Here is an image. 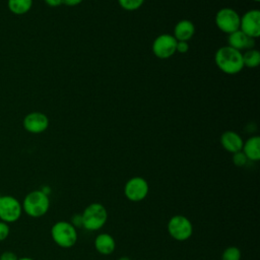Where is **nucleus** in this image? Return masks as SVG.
<instances>
[{"mask_svg":"<svg viewBox=\"0 0 260 260\" xmlns=\"http://www.w3.org/2000/svg\"><path fill=\"white\" fill-rule=\"evenodd\" d=\"M242 52L230 47H220L214 55V61L218 69L226 74H237L244 68Z\"/></svg>","mask_w":260,"mask_h":260,"instance_id":"nucleus-1","label":"nucleus"},{"mask_svg":"<svg viewBox=\"0 0 260 260\" xmlns=\"http://www.w3.org/2000/svg\"><path fill=\"white\" fill-rule=\"evenodd\" d=\"M22 211L30 217H41L50 208L49 195L42 190H34L25 195L21 202Z\"/></svg>","mask_w":260,"mask_h":260,"instance_id":"nucleus-2","label":"nucleus"},{"mask_svg":"<svg viewBox=\"0 0 260 260\" xmlns=\"http://www.w3.org/2000/svg\"><path fill=\"white\" fill-rule=\"evenodd\" d=\"M81 216L82 228L87 231L94 232L106 224L108 220V211L102 203L93 202L84 208Z\"/></svg>","mask_w":260,"mask_h":260,"instance_id":"nucleus-3","label":"nucleus"},{"mask_svg":"<svg viewBox=\"0 0 260 260\" xmlns=\"http://www.w3.org/2000/svg\"><path fill=\"white\" fill-rule=\"evenodd\" d=\"M51 237L57 246L68 249L76 244L78 236L76 229L69 221L60 220L52 225Z\"/></svg>","mask_w":260,"mask_h":260,"instance_id":"nucleus-4","label":"nucleus"},{"mask_svg":"<svg viewBox=\"0 0 260 260\" xmlns=\"http://www.w3.org/2000/svg\"><path fill=\"white\" fill-rule=\"evenodd\" d=\"M169 235L176 241H186L190 239L193 234V224L191 220L181 214L172 216L167 224Z\"/></svg>","mask_w":260,"mask_h":260,"instance_id":"nucleus-5","label":"nucleus"},{"mask_svg":"<svg viewBox=\"0 0 260 260\" xmlns=\"http://www.w3.org/2000/svg\"><path fill=\"white\" fill-rule=\"evenodd\" d=\"M22 206L18 199L11 195L0 196V220L11 223L17 221L22 214Z\"/></svg>","mask_w":260,"mask_h":260,"instance_id":"nucleus-6","label":"nucleus"},{"mask_svg":"<svg viewBox=\"0 0 260 260\" xmlns=\"http://www.w3.org/2000/svg\"><path fill=\"white\" fill-rule=\"evenodd\" d=\"M240 18L239 13L232 8H221L215 14V24L219 30L228 35L240 29Z\"/></svg>","mask_w":260,"mask_h":260,"instance_id":"nucleus-7","label":"nucleus"},{"mask_svg":"<svg viewBox=\"0 0 260 260\" xmlns=\"http://www.w3.org/2000/svg\"><path fill=\"white\" fill-rule=\"evenodd\" d=\"M149 191L147 181L142 177H133L129 179L124 186V194L126 198L132 202L143 200Z\"/></svg>","mask_w":260,"mask_h":260,"instance_id":"nucleus-8","label":"nucleus"},{"mask_svg":"<svg viewBox=\"0 0 260 260\" xmlns=\"http://www.w3.org/2000/svg\"><path fill=\"white\" fill-rule=\"evenodd\" d=\"M177 40L174 36L162 34L155 38L152 43L151 50L155 57L159 59H168L176 53Z\"/></svg>","mask_w":260,"mask_h":260,"instance_id":"nucleus-9","label":"nucleus"},{"mask_svg":"<svg viewBox=\"0 0 260 260\" xmlns=\"http://www.w3.org/2000/svg\"><path fill=\"white\" fill-rule=\"evenodd\" d=\"M240 29L252 39L260 36V11L251 9L240 18Z\"/></svg>","mask_w":260,"mask_h":260,"instance_id":"nucleus-10","label":"nucleus"},{"mask_svg":"<svg viewBox=\"0 0 260 260\" xmlns=\"http://www.w3.org/2000/svg\"><path fill=\"white\" fill-rule=\"evenodd\" d=\"M23 128L32 134L45 132L49 127V118L42 112H30L23 118Z\"/></svg>","mask_w":260,"mask_h":260,"instance_id":"nucleus-11","label":"nucleus"},{"mask_svg":"<svg viewBox=\"0 0 260 260\" xmlns=\"http://www.w3.org/2000/svg\"><path fill=\"white\" fill-rule=\"evenodd\" d=\"M228 44H229L228 46L241 52L242 50L246 51V50L252 49L255 44V39L248 37L241 29H238L229 35Z\"/></svg>","mask_w":260,"mask_h":260,"instance_id":"nucleus-12","label":"nucleus"},{"mask_svg":"<svg viewBox=\"0 0 260 260\" xmlns=\"http://www.w3.org/2000/svg\"><path fill=\"white\" fill-rule=\"evenodd\" d=\"M220 143L226 151L231 153H235L242 150L244 141L237 132L229 130V131H224L221 134Z\"/></svg>","mask_w":260,"mask_h":260,"instance_id":"nucleus-13","label":"nucleus"},{"mask_svg":"<svg viewBox=\"0 0 260 260\" xmlns=\"http://www.w3.org/2000/svg\"><path fill=\"white\" fill-rule=\"evenodd\" d=\"M195 34V25L191 20L182 19L175 25L174 38L178 42H188Z\"/></svg>","mask_w":260,"mask_h":260,"instance_id":"nucleus-14","label":"nucleus"},{"mask_svg":"<svg viewBox=\"0 0 260 260\" xmlns=\"http://www.w3.org/2000/svg\"><path fill=\"white\" fill-rule=\"evenodd\" d=\"M94 248L102 255H110L116 248V242L114 238L107 233L100 234L94 239Z\"/></svg>","mask_w":260,"mask_h":260,"instance_id":"nucleus-15","label":"nucleus"},{"mask_svg":"<svg viewBox=\"0 0 260 260\" xmlns=\"http://www.w3.org/2000/svg\"><path fill=\"white\" fill-rule=\"evenodd\" d=\"M242 151L248 160L258 161L260 159V137L256 135L248 138L243 144Z\"/></svg>","mask_w":260,"mask_h":260,"instance_id":"nucleus-16","label":"nucleus"},{"mask_svg":"<svg viewBox=\"0 0 260 260\" xmlns=\"http://www.w3.org/2000/svg\"><path fill=\"white\" fill-rule=\"evenodd\" d=\"M7 7L15 15H23L32 7V0H7Z\"/></svg>","mask_w":260,"mask_h":260,"instance_id":"nucleus-17","label":"nucleus"},{"mask_svg":"<svg viewBox=\"0 0 260 260\" xmlns=\"http://www.w3.org/2000/svg\"><path fill=\"white\" fill-rule=\"evenodd\" d=\"M242 56L244 67L246 66L248 68H255L260 64V53L254 48L246 50Z\"/></svg>","mask_w":260,"mask_h":260,"instance_id":"nucleus-18","label":"nucleus"},{"mask_svg":"<svg viewBox=\"0 0 260 260\" xmlns=\"http://www.w3.org/2000/svg\"><path fill=\"white\" fill-rule=\"evenodd\" d=\"M241 250L236 246L225 248L221 254V260H241Z\"/></svg>","mask_w":260,"mask_h":260,"instance_id":"nucleus-19","label":"nucleus"},{"mask_svg":"<svg viewBox=\"0 0 260 260\" xmlns=\"http://www.w3.org/2000/svg\"><path fill=\"white\" fill-rule=\"evenodd\" d=\"M144 0H118L119 5L128 11H133L140 8L143 4Z\"/></svg>","mask_w":260,"mask_h":260,"instance_id":"nucleus-20","label":"nucleus"},{"mask_svg":"<svg viewBox=\"0 0 260 260\" xmlns=\"http://www.w3.org/2000/svg\"><path fill=\"white\" fill-rule=\"evenodd\" d=\"M247 161H248V158L246 157V155L242 150L233 153V162L237 167H243L247 164Z\"/></svg>","mask_w":260,"mask_h":260,"instance_id":"nucleus-21","label":"nucleus"},{"mask_svg":"<svg viewBox=\"0 0 260 260\" xmlns=\"http://www.w3.org/2000/svg\"><path fill=\"white\" fill-rule=\"evenodd\" d=\"M10 234V228L8 223L0 220V242L6 240Z\"/></svg>","mask_w":260,"mask_h":260,"instance_id":"nucleus-22","label":"nucleus"},{"mask_svg":"<svg viewBox=\"0 0 260 260\" xmlns=\"http://www.w3.org/2000/svg\"><path fill=\"white\" fill-rule=\"evenodd\" d=\"M75 229L77 228H82V216L81 214L77 213V214H74L72 217H71V220L69 221Z\"/></svg>","mask_w":260,"mask_h":260,"instance_id":"nucleus-23","label":"nucleus"},{"mask_svg":"<svg viewBox=\"0 0 260 260\" xmlns=\"http://www.w3.org/2000/svg\"><path fill=\"white\" fill-rule=\"evenodd\" d=\"M0 260H18V257L12 251H5L0 255Z\"/></svg>","mask_w":260,"mask_h":260,"instance_id":"nucleus-24","label":"nucleus"},{"mask_svg":"<svg viewBox=\"0 0 260 260\" xmlns=\"http://www.w3.org/2000/svg\"><path fill=\"white\" fill-rule=\"evenodd\" d=\"M189 50V45L188 42H178L177 41V47H176V52H179L181 54L187 53Z\"/></svg>","mask_w":260,"mask_h":260,"instance_id":"nucleus-25","label":"nucleus"},{"mask_svg":"<svg viewBox=\"0 0 260 260\" xmlns=\"http://www.w3.org/2000/svg\"><path fill=\"white\" fill-rule=\"evenodd\" d=\"M44 1L50 7H58L62 4V0H44Z\"/></svg>","mask_w":260,"mask_h":260,"instance_id":"nucleus-26","label":"nucleus"},{"mask_svg":"<svg viewBox=\"0 0 260 260\" xmlns=\"http://www.w3.org/2000/svg\"><path fill=\"white\" fill-rule=\"evenodd\" d=\"M83 0H62V4H65L67 6H76L80 4Z\"/></svg>","mask_w":260,"mask_h":260,"instance_id":"nucleus-27","label":"nucleus"},{"mask_svg":"<svg viewBox=\"0 0 260 260\" xmlns=\"http://www.w3.org/2000/svg\"><path fill=\"white\" fill-rule=\"evenodd\" d=\"M18 260H34V259L30 257H20L18 258Z\"/></svg>","mask_w":260,"mask_h":260,"instance_id":"nucleus-28","label":"nucleus"},{"mask_svg":"<svg viewBox=\"0 0 260 260\" xmlns=\"http://www.w3.org/2000/svg\"><path fill=\"white\" fill-rule=\"evenodd\" d=\"M119 260H131V259L129 257H127V256H123V257L119 258Z\"/></svg>","mask_w":260,"mask_h":260,"instance_id":"nucleus-29","label":"nucleus"},{"mask_svg":"<svg viewBox=\"0 0 260 260\" xmlns=\"http://www.w3.org/2000/svg\"><path fill=\"white\" fill-rule=\"evenodd\" d=\"M253 1H255V2H258V1H259V0H253Z\"/></svg>","mask_w":260,"mask_h":260,"instance_id":"nucleus-30","label":"nucleus"},{"mask_svg":"<svg viewBox=\"0 0 260 260\" xmlns=\"http://www.w3.org/2000/svg\"><path fill=\"white\" fill-rule=\"evenodd\" d=\"M0 196H1V195H0Z\"/></svg>","mask_w":260,"mask_h":260,"instance_id":"nucleus-31","label":"nucleus"}]
</instances>
